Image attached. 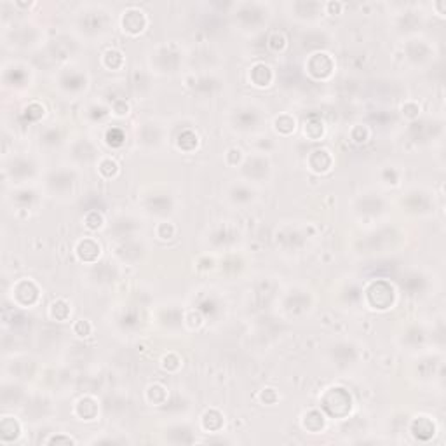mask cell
<instances>
[{
  "mask_svg": "<svg viewBox=\"0 0 446 446\" xmlns=\"http://www.w3.org/2000/svg\"><path fill=\"white\" fill-rule=\"evenodd\" d=\"M272 9L269 4L263 2H239L234 6L232 18L236 20V25L239 23V30L243 32L253 33L262 30L260 27L267 25Z\"/></svg>",
  "mask_w": 446,
  "mask_h": 446,
  "instance_id": "cell-2",
  "label": "cell"
},
{
  "mask_svg": "<svg viewBox=\"0 0 446 446\" xmlns=\"http://www.w3.org/2000/svg\"><path fill=\"white\" fill-rule=\"evenodd\" d=\"M122 30L129 35H138V33L145 32L148 27V18L147 13L140 7H128V9L122 13V20H121Z\"/></svg>",
  "mask_w": 446,
  "mask_h": 446,
  "instance_id": "cell-6",
  "label": "cell"
},
{
  "mask_svg": "<svg viewBox=\"0 0 446 446\" xmlns=\"http://www.w3.org/2000/svg\"><path fill=\"white\" fill-rule=\"evenodd\" d=\"M46 183L51 194H58L61 197L68 194V192L72 194L73 185H76V176H73L72 171L61 167V169L51 171L49 176L46 178Z\"/></svg>",
  "mask_w": 446,
  "mask_h": 446,
  "instance_id": "cell-5",
  "label": "cell"
},
{
  "mask_svg": "<svg viewBox=\"0 0 446 446\" xmlns=\"http://www.w3.org/2000/svg\"><path fill=\"white\" fill-rule=\"evenodd\" d=\"M243 173L246 174V180L256 181L260 180H267L270 174V161L265 157V155H253V157H248L243 164Z\"/></svg>",
  "mask_w": 446,
  "mask_h": 446,
  "instance_id": "cell-7",
  "label": "cell"
},
{
  "mask_svg": "<svg viewBox=\"0 0 446 446\" xmlns=\"http://www.w3.org/2000/svg\"><path fill=\"white\" fill-rule=\"evenodd\" d=\"M112 25V11L103 4H83L77 7L72 18V30L80 37V39L103 40L110 35Z\"/></svg>",
  "mask_w": 446,
  "mask_h": 446,
  "instance_id": "cell-1",
  "label": "cell"
},
{
  "mask_svg": "<svg viewBox=\"0 0 446 446\" xmlns=\"http://www.w3.org/2000/svg\"><path fill=\"white\" fill-rule=\"evenodd\" d=\"M54 85L59 89V92L68 98H77L79 95L88 89L89 79L88 73L83 72L80 68H73V66H68V68H63L61 72L58 73V79L54 80Z\"/></svg>",
  "mask_w": 446,
  "mask_h": 446,
  "instance_id": "cell-3",
  "label": "cell"
},
{
  "mask_svg": "<svg viewBox=\"0 0 446 446\" xmlns=\"http://www.w3.org/2000/svg\"><path fill=\"white\" fill-rule=\"evenodd\" d=\"M286 9L289 11L291 18L295 20L312 21L318 20L319 14H325V4L323 2H289L286 4Z\"/></svg>",
  "mask_w": 446,
  "mask_h": 446,
  "instance_id": "cell-8",
  "label": "cell"
},
{
  "mask_svg": "<svg viewBox=\"0 0 446 446\" xmlns=\"http://www.w3.org/2000/svg\"><path fill=\"white\" fill-rule=\"evenodd\" d=\"M227 200L236 207H246L255 203V191L248 183H234L227 188Z\"/></svg>",
  "mask_w": 446,
  "mask_h": 446,
  "instance_id": "cell-9",
  "label": "cell"
},
{
  "mask_svg": "<svg viewBox=\"0 0 446 446\" xmlns=\"http://www.w3.org/2000/svg\"><path fill=\"white\" fill-rule=\"evenodd\" d=\"M260 109L251 105H241L236 109V114H232V122H230V128L236 129L237 133H243V135H250V133L258 131L262 128V114Z\"/></svg>",
  "mask_w": 446,
  "mask_h": 446,
  "instance_id": "cell-4",
  "label": "cell"
}]
</instances>
